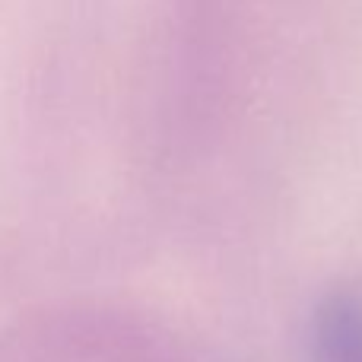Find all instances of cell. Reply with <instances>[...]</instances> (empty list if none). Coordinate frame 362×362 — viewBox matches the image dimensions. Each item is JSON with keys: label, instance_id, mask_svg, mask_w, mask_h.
Here are the masks:
<instances>
[{"label": "cell", "instance_id": "6da1fadb", "mask_svg": "<svg viewBox=\"0 0 362 362\" xmlns=\"http://www.w3.org/2000/svg\"><path fill=\"white\" fill-rule=\"evenodd\" d=\"M315 362H362V299L337 293L315 315Z\"/></svg>", "mask_w": 362, "mask_h": 362}]
</instances>
